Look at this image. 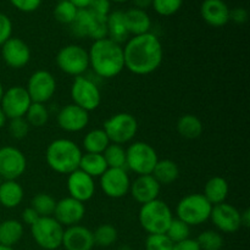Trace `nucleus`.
Segmentation results:
<instances>
[{
    "instance_id": "obj_6",
    "label": "nucleus",
    "mask_w": 250,
    "mask_h": 250,
    "mask_svg": "<svg viewBox=\"0 0 250 250\" xmlns=\"http://www.w3.org/2000/svg\"><path fill=\"white\" fill-rule=\"evenodd\" d=\"M103 129L114 144L129 143L138 132V121L128 112H119L110 116L103 125Z\"/></svg>"
},
{
    "instance_id": "obj_7",
    "label": "nucleus",
    "mask_w": 250,
    "mask_h": 250,
    "mask_svg": "<svg viewBox=\"0 0 250 250\" xmlns=\"http://www.w3.org/2000/svg\"><path fill=\"white\" fill-rule=\"evenodd\" d=\"M158 160L156 150L146 142H134L126 149V166L138 176L151 175Z\"/></svg>"
},
{
    "instance_id": "obj_43",
    "label": "nucleus",
    "mask_w": 250,
    "mask_h": 250,
    "mask_svg": "<svg viewBox=\"0 0 250 250\" xmlns=\"http://www.w3.org/2000/svg\"><path fill=\"white\" fill-rule=\"evenodd\" d=\"M12 6L22 12H33L41 6L42 0H10Z\"/></svg>"
},
{
    "instance_id": "obj_2",
    "label": "nucleus",
    "mask_w": 250,
    "mask_h": 250,
    "mask_svg": "<svg viewBox=\"0 0 250 250\" xmlns=\"http://www.w3.org/2000/svg\"><path fill=\"white\" fill-rule=\"evenodd\" d=\"M88 55L89 66L102 78L117 77L125 68L124 48L109 38L94 41Z\"/></svg>"
},
{
    "instance_id": "obj_49",
    "label": "nucleus",
    "mask_w": 250,
    "mask_h": 250,
    "mask_svg": "<svg viewBox=\"0 0 250 250\" xmlns=\"http://www.w3.org/2000/svg\"><path fill=\"white\" fill-rule=\"evenodd\" d=\"M134 5H136V9L146 10L148 9L149 6H151V2L153 0H133Z\"/></svg>"
},
{
    "instance_id": "obj_15",
    "label": "nucleus",
    "mask_w": 250,
    "mask_h": 250,
    "mask_svg": "<svg viewBox=\"0 0 250 250\" xmlns=\"http://www.w3.org/2000/svg\"><path fill=\"white\" fill-rule=\"evenodd\" d=\"M209 220H211L214 226L224 233H234L242 227L241 211L227 203L214 205Z\"/></svg>"
},
{
    "instance_id": "obj_47",
    "label": "nucleus",
    "mask_w": 250,
    "mask_h": 250,
    "mask_svg": "<svg viewBox=\"0 0 250 250\" xmlns=\"http://www.w3.org/2000/svg\"><path fill=\"white\" fill-rule=\"evenodd\" d=\"M172 250H200V248L195 239L188 238L186 241L180 242V243L173 244Z\"/></svg>"
},
{
    "instance_id": "obj_34",
    "label": "nucleus",
    "mask_w": 250,
    "mask_h": 250,
    "mask_svg": "<svg viewBox=\"0 0 250 250\" xmlns=\"http://www.w3.org/2000/svg\"><path fill=\"white\" fill-rule=\"evenodd\" d=\"M93 238H94L95 246L107 248V247H111L112 244L116 243L119 233L112 225L103 224L98 226L97 229L93 232Z\"/></svg>"
},
{
    "instance_id": "obj_51",
    "label": "nucleus",
    "mask_w": 250,
    "mask_h": 250,
    "mask_svg": "<svg viewBox=\"0 0 250 250\" xmlns=\"http://www.w3.org/2000/svg\"><path fill=\"white\" fill-rule=\"evenodd\" d=\"M6 116L4 115V112H2L1 107H0V129L2 128V127L5 126V124H6Z\"/></svg>"
},
{
    "instance_id": "obj_19",
    "label": "nucleus",
    "mask_w": 250,
    "mask_h": 250,
    "mask_svg": "<svg viewBox=\"0 0 250 250\" xmlns=\"http://www.w3.org/2000/svg\"><path fill=\"white\" fill-rule=\"evenodd\" d=\"M67 190L71 198L81 203L92 199L95 194L94 178L80 168L67 175Z\"/></svg>"
},
{
    "instance_id": "obj_40",
    "label": "nucleus",
    "mask_w": 250,
    "mask_h": 250,
    "mask_svg": "<svg viewBox=\"0 0 250 250\" xmlns=\"http://www.w3.org/2000/svg\"><path fill=\"white\" fill-rule=\"evenodd\" d=\"M173 243L166 234H149L146 241V250H172Z\"/></svg>"
},
{
    "instance_id": "obj_52",
    "label": "nucleus",
    "mask_w": 250,
    "mask_h": 250,
    "mask_svg": "<svg viewBox=\"0 0 250 250\" xmlns=\"http://www.w3.org/2000/svg\"><path fill=\"white\" fill-rule=\"evenodd\" d=\"M4 87H2V84H1V82H0V100H1V98H2V95H4Z\"/></svg>"
},
{
    "instance_id": "obj_41",
    "label": "nucleus",
    "mask_w": 250,
    "mask_h": 250,
    "mask_svg": "<svg viewBox=\"0 0 250 250\" xmlns=\"http://www.w3.org/2000/svg\"><path fill=\"white\" fill-rule=\"evenodd\" d=\"M9 132L11 137L17 141L26 138L29 132V125L24 117H19V119L10 120Z\"/></svg>"
},
{
    "instance_id": "obj_33",
    "label": "nucleus",
    "mask_w": 250,
    "mask_h": 250,
    "mask_svg": "<svg viewBox=\"0 0 250 250\" xmlns=\"http://www.w3.org/2000/svg\"><path fill=\"white\" fill-rule=\"evenodd\" d=\"M24 119L28 122L29 127H43L48 124L49 121V110L45 104L41 103H32L31 106L27 110Z\"/></svg>"
},
{
    "instance_id": "obj_26",
    "label": "nucleus",
    "mask_w": 250,
    "mask_h": 250,
    "mask_svg": "<svg viewBox=\"0 0 250 250\" xmlns=\"http://www.w3.org/2000/svg\"><path fill=\"white\" fill-rule=\"evenodd\" d=\"M107 38L117 44H122L128 41L129 33L127 31L125 16L122 11H114L107 15Z\"/></svg>"
},
{
    "instance_id": "obj_53",
    "label": "nucleus",
    "mask_w": 250,
    "mask_h": 250,
    "mask_svg": "<svg viewBox=\"0 0 250 250\" xmlns=\"http://www.w3.org/2000/svg\"><path fill=\"white\" fill-rule=\"evenodd\" d=\"M0 250H15V249L12 248V247H5L0 244Z\"/></svg>"
},
{
    "instance_id": "obj_17",
    "label": "nucleus",
    "mask_w": 250,
    "mask_h": 250,
    "mask_svg": "<svg viewBox=\"0 0 250 250\" xmlns=\"http://www.w3.org/2000/svg\"><path fill=\"white\" fill-rule=\"evenodd\" d=\"M1 58L9 67L19 70L28 65L31 60V49L21 38L11 37L1 45Z\"/></svg>"
},
{
    "instance_id": "obj_29",
    "label": "nucleus",
    "mask_w": 250,
    "mask_h": 250,
    "mask_svg": "<svg viewBox=\"0 0 250 250\" xmlns=\"http://www.w3.org/2000/svg\"><path fill=\"white\" fill-rule=\"evenodd\" d=\"M177 132L182 138L197 139L203 133V122L198 116L192 114L183 115L177 121Z\"/></svg>"
},
{
    "instance_id": "obj_10",
    "label": "nucleus",
    "mask_w": 250,
    "mask_h": 250,
    "mask_svg": "<svg viewBox=\"0 0 250 250\" xmlns=\"http://www.w3.org/2000/svg\"><path fill=\"white\" fill-rule=\"evenodd\" d=\"M71 98L73 104L88 112L97 110L102 103L99 87L95 84L94 81L84 76L75 77L71 85Z\"/></svg>"
},
{
    "instance_id": "obj_12",
    "label": "nucleus",
    "mask_w": 250,
    "mask_h": 250,
    "mask_svg": "<svg viewBox=\"0 0 250 250\" xmlns=\"http://www.w3.org/2000/svg\"><path fill=\"white\" fill-rule=\"evenodd\" d=\"M31 97L32 103L45 104L56 92L55 77L49 71L38 70L29 77L27 87H24Z\"/></svg>"
},
{
    "instance_id": "obj_31",
    "label": "nucleus",
    "mask_w": 250,
    "mask_h": 250,
    "mask_svg": "<svg viewBox=\"0 0 250 250\" xmlns=\"http://www.w3.org/2000/svg\"><path fill=\"white\" fill-rule=\"evenodd\" d=\"M110 139L103 128H95L87 132L83 138V148L85 153L103 154L110 146Z\"/></svg>"
},
{
    "instance_id": "obj_23",
    "label": "nucleus",
    "mask_w": 250,
    "mask_h": 250,
    "mask_svg": "<svg viewBox=\"0 0 250 250\" xmlns=\"http://www.w3.org/2000/svg\"><path fill=\"white\" fill-rule=\"evenodd\" d=\"M125 22H126L127 31L133 36H141V34L149 33L151 28V20L146 10L141 9H129L124 12Z\"/></svg>"
},
{
    "instance_id": "obj_38",
    "label": "nucleus",
    "mask_w": 250,
    "mask_h": 250,
    "mask_svg": "<svg viewBox=\"0 0 250 250\" xmlns=\"http://www.w3.org/2000/svg\"><path fill=\"white\" fill-rule=\"evenodd\" d=\"M165 234L168 237V239H170L173 244L180 243V242L186 241V239L189 238L190 227L176 217V219H172V221H171L170 226H168Z\"/></svg>"
},
{
    "instance_id": "obj_21",
    "label": "nucleus",
    "mask_w": 250,
    "mask_h": 250,
    "mask_svg": "<svg viewBox=\"0 0 250 250\" xmlns=\"http://www.w3.org/2000/svg\"><path fill=\"white\" fill-rule=\"evenodd\" d=\"M161 186L151 175L138 176L133 182H131L129 193L139 204H146L149 202L159 199Z\"/></svg>"
},
{
    "instance_id": "obj_37",
    "label": "nucleus",
    "mask_w": 250,
    "mask_h": 250,
    "mask_svg": "<svg viewBox=\"0 0 250 250\" xmlns=\"http://www.w3.org/2000/svg\"><path fill=\"white\" fill-rule=\"evenodd\" d=\"M78 9L70 0H61L54 9V17L58 22L63 24H71L76 19Z\"/></svg>"
},
{
    "instance_id": "obj_32",
    "label": "nucleus",
    "mask_w": 250,
    "mask_h": 250,
    "mask_svg": "<svg viewBox=\"0 0 250 250\" xmlns=\"http://www.w3.org/2000/svg\"><path fill=\"white\" fill-rule=\"evenodd\" d=\"M55 207L56 200L48 193H38L32 198L31 208L39 215V217L53 216Z\"/></svg>"
},
{
    "instance_id": "obj_11",
    "label": "nucleus",
    "mask_w": 250,
    "mask_h": 250,
    "mask_svg": "<svg viewBox=\"0 0 250 250\" xmlns=\"http://www.w3.org/2000/svg\"><path fill=\"white\" fill-rule=\"evenodd\" d=\"M31 104V97L26 88L22 85L10 87L9 89L5 90L4 95L0 100V107L6 119L9 120L24 117Z\"/></svg>"
},
{
    "instance_id": "obj_9",
    "label": "nucleus",
    "mask_w": 250,
    "mask_h": 250,
    "mask_svg": "<svg viewBox=\"0 0 250 250\" xmlns=\"http://www.w3.org/2000/svg\"><path fill=\"white\" fill-rule=\"evenodd\" d=\"M56 65L66 75L78 77L89 67L88 50L77 44H68L61 48L56 55Z\"/></svg>"
},
{
    "instance_id": "obj_27",
    "label": "nucleus",
    "mask_w": 250,
    "mask_h": 250,
    "mask_svg": "<svg viewBox=\"0 0 250 250\" xmlns=\"http://www.w3.org/2000/svg\"><path fill=\"white\" fill-rule=\"evenodd\" d=\"M23 224L17 220H5L0 224V244L5 247L16 246L23 237Z\"/></svg>"
},
{
    "instance_id": "obj_18",
    "label": "nucleus",
    "mask_w": 250,
    "mask_h": 250,
    "mask_svg": "<svg viewBox=\"0 0 250 250\" xmlns=\"http://www.w3.org/2000/svg\"><path fill=\"white\" fill-rule=\"evenodd\" d=\"M56 121L62 131L70 132V133L81 132L89 124V112L81 109L80 106L72 103L63 106L59 111Z\"/></svg>"
},
{
    "instance_id": "obj_16",
    "label": "nucleus",
    "mask_w": 250,
    "mask_h": 250,
    "mask_svg": "<svg viewBox=\"0 0 250 250\" xmlns=\"http://www.w3.org/2000/svg\"><path fill=\"white\" fill-rule=\"evenodd\" d=\"M84 215V203L78 202L71 197H66L56 202L53 217L65 229V227H71L80 224Z\"/></svg>"
},
{
    "instance_id": "obj_48",
    "label": "nucleus",
    "mask_w": 250,
    "mask_h": 250,
    "mask_svg": "<svg viewBox=\"0 0 250 250\" xmlns=\"http://www.w3.org/2000/svg\"><path fill=\"white\" fill-rule=\"evenodd\" d=\"M241 225L242 227L248 229L250 226V210L246 209L244 211L241 212Z\"/></svg>"
},
{
    "instance_id": "obj_20",
    "label": "nucleus",
    "mask_w": 250,
    "mask_h": 250,
    "mask_svg": "<svg viewBox=\"0 0 250 250\" xmlns=\"http://www.w3.org/2000/svg\"><path fill=\"white\" fill-rule=\"evenodd\" d=\"M94 246L93 231L88 227L75 225L66 227L63 231L61 247H63L65 250H92Z\"/></svg>"
},
{
    "instance_id": "obj_50",
    "label": "nucleus",
    "mask_w": 250,
    "mask_h": 250,
    "mask_svg": "<svg viewBox=\"0 0 250 250\" xmlns=\"http://www.w3.org/2000/svg\"><path fill=\"white\" fill-rule=\"evenodd\" d=\"M70 1L72 2L78 10H80V9H87V7L90 5V2H92V0H70Z\"/></svg>"
},
{
    "instance_id": "obj_42",
    "label": "nucleus",
    "mask_w": 250,
    "mask_h": 250,
    "mask_svg": "<svg viewBox=\"0 0 250 250\" xmlns=\"http://www.w3.org/2000/svg\"><path fill=\"white\" fill-rule=\"evenodd\" d=\"M12 22L5 14L0 12V46L11 38Z\"/></svg>"
},
{
    "instance_id": "obj_13",
    "label": "nucleus",
    "mask_w": 250,
    "mask_h": 250,
    "mask_svg": "<svg viewBox=\"0 0 250 250\" xmlns=\"http://www.w3.org/2000/svg\"><path fill=\"white\" fill-rule=\"evenodd\" d=\"M27 167L24 154L15 146H6L0 148V177L4 181L21 177Z\"/></svg>"
},
{
    "instance_id": "obj_5",
    "label": "nucleus",
    "mask_w": 250,
    "mask_h": 250,
    "mask_svg": "<svg viewBox=\"0 0 250 250\" xmlns=\"http://www.w3.org/2000/svg\"><path fill=\"white\" fill-rule=\"evenodd\" d=\"M212 205L200 193H193L183 197L176 207L177 219L189 227L199 226L210 219Z\"/></svg>"
},
{
    "instance_id": "obj_14",
    "label": "nucleus",
    "mask_w": 250,
    "mask_h": 250,
    "mask_svg": "<svg viewBox=\"0 0 250 250\" xmlns=\"http://www.w3.org/2000/svg\"><path fill=\"white\" fill-rule=\"evenodd\" d=\"M100 188L106 197L120 199L129 193L131 178L125 168H107L100 176Z\"/></svg>"
},
{
    "instance_id": "obj_28",
    "label": "nucleus",
    "mask_w": 250,
    "mask_h": 250,
    "mask_svg": "<svg viewBox=\"0 0 250 250\" xmlns=\"http://www.w3.org/2000/svg\"><path fill=\"white\" fill-rule=\"evenodd\" d=\"M151 176L155 178L160 186H167L175 182L180 176V168L175 161L170 159L158 160Z\"/></svg>"
},
{
    "instance_id": "obj_35",
    "label": "nucleus",
    "mask_w": 250,
    "mask_h": 250,
    "mask_svg": "<svg viewBox=\"0 0 250 250\" xmlns=\"http://www.w3.org/2000/svg\"><path fill=\"white\" fill-rule=\"evenodd\" d=\"M107 167L125 168L126 167V149L120 144L110 143V146L103 153Z\"/></svg>"
},
{
    "instance_id": "obj_46",
    "label": "nucleus",
    "mask_w": 250,
    "mask_h": 250,
    "mask_svg": "<svg viewBox=\"0 0 250 250\" xmlns=\"http://www.w3.org/2000/svg\"><path fill=\"white\" fill-rule=\"evenodd\" d=\"M21 220H22V224L28 225V226L31 227L32 225L36 224V222L38 221V220H39V215L37 214V212L34 211V210L32 209L31 207H29V208H26V209H24L23 211H22Z\"/></svg>"
},
{
    "instance_id": "obj_24",
    "label": "nucleus",
    "mask_w": 250,
    "mask_h": 250,
    "mask_svg": "<svg viewBox=\"0 0 250 250\" xmlns=\"http://www.w3.org/2000/svg\"><path fill=\"white\" fill-rule=\"evenodd\" d=\"M229 193V182L221 176H215L211 177L207 182L204 187V197L208 202L214 207V205L225 203Z\"/></svg>"
},
{
    "instance_id": "obj_54",
    "label": "nucleus",
    "mask_w": 250,
    "mask_h": 250,
    "mask_svg": "<svg viewBox=\"0 0 250 250\" xmlns=\"http://www.w3.org/2000/svg\"><path fill=\"white\" fill-rule=\"evenodd\" d=\"M110 1H115V2H125V1H128V0H110Z\"/></svg>"
},
{
    "instance_id": "obj_22",
    "label": "nucleus",
    "mask_w": 250,
    "mask_h": 250,
    "mask_svg": "<svg viewBox=\"0 0 250 250\" xmlns=\"http://www.w3.org/2000/svg\"><path fill=\"white\" fill-rule=\"evenodd\" d=\"M200 14L203 20L212 27H222L229 21V7L224 0H204Z\"/></svg>"
},
{
    "instance_id": "obj_45",
    "label": "nucleus",
    "mask_w": 250,
    "mask_h": 250,
    "mask_svg": "<svg viewBox=\"0 0 250 250\" xmlns=\"http://www.w3.org/2000/svg\"><path fill=\"white\" fill-rule=\"evenodd\" d=\"M229 20L237 24H243L248 21V11L243 7H236L233 10H229Z\"/></svg>"
},
{
    "instance_id": "obj_39",
    "label": "nucleus",
    "mask_w": 250,
    "mask_h": 250,
    "mask_svg": "<svg viewBox=\"0 0 250 250\" xmlns=\"http://www.w3.org/2000/svg\"><path fill=\"white\" fill-rule=\"evenodd\" d=\"M183 0H153L154 10L161 16H172L181 9Z\"/></svg>"
},
{
    "instance_id": "obj_36",
    "label": "nucleus",
    "mask_w": 250,
    "mask_h": 250,
    "mask_svg": "<svg viewBox=\"0 0 250 250\" xmlns=\"http://www.w3.org/2000/svg\"><path fill=\"white\" fill-rule=\"evenodd\" d=\"M195 241L200 250H222L224 247V238L221 233L212 229L202 232Z\"/></svg>"
},
{
    "instance_id": "obj_4",
    "label": "nucleus",
    "mask_w": 250,
    "mask_h": 250,
    "mask_svg": "<svg viewBox=\"0 0 250 250\" xmlns=\"http://www.w3.org/2000/svg\"><path fill=\"white\" fill-rule=\"evenodd\" d=\"M172 219L170 207L160 199L143 204L138 214L139 224L148 234H165Z\"/></svg>"
},
{
    "instance_id": "obj_25",
    "label": "nucleus",
    "mask_w": 250,
    "mask_h": 250,
    "mask_svg": "<svg viewBox=\"0 0 250 250\" xmlns=\"http://www.w3.org/2000/svg\"><path fill=\"white\" fill-rule=\"evenodd\" d=\"M23 188L17 181H4L0 185V204L6 209L17 208L23 200Z\"/></svg>"
},
{
    "instance_id": "obj_44",
    "label": "nucleus",
    "mask_w": 250,
    "mask_h": 250,
    "mask_svg": "<svg viewBox=\"0 0 250 250\" xmlns=\"http://www.w3.org/2000/svg\"><path fill=\"white\" fill-rule=\"evenodd\" d=\"M87 9H89L94 14L100 15V16H107L110 14L111 4H110V0H92Z\"/></svg>"
},
{
    "instance_id": "obj_3",
    "label": "nucleus",
    "mask_w": 250,
    "mask_h": 250,
    "mask_svg": "<svg viewBox=\"0 0 250 250\" xmlns=\"http://www.w3.org/2000/svg\"><path fill=\"white\" fill-rule=\"evenodd\" d=\"M82 149L71 139L59 138L51 142L45 150V161L49 167L60 175H70L80 167Z\"/></svg>"
},
{
    "instance_id": "obj_1",
    "label": "nucleus",
    "mask_w": 250,
    "mask_h": 250,
    "mask_svg": "<svg viewBox=\"0 0 250 250\" xmlns=\"http://www.w3.org/2000/svg\"><path fill=\"white\" fill-rule=\"evenodd\" d=\"M125 68L137 76H146L160 67L164 49L160 39L153 33L133 36L124 46Z\"/></svg>"
},
{
    "instance_id": "obj_30",
    "label": "nucleus",
    "mask_w": 250,
    "mask_h": 250,
    "mask_svg": "<svg viewBox=\"0 0 250 250\" xmlns=\"http://www.w3.org/2000/svg\"><path fill=\"white\" fill-rule=\"evenodd\" d=\"M78 168L87 173V175H89L92 178H98L109 167H107L106 161H105L103 154L85 153L82 155Z\"/></svg>"
},
{
    "instance_id": "obj_8",
    "label": "nucleus",
    "mask_w": 250,
    "mask_h": 250,
    "mask_svg": "<svg viewBox=\"0 0 250 250\" xmlns=\"http://www.w3.org/2000/svg\"><path fill=\"white\" fill-rule=\"evenodd\" d=\"M63 229L53 216L39 217L31 226V234L38 247L44 250H56L62 244Z\"/></svg>"
}]
</instances>
